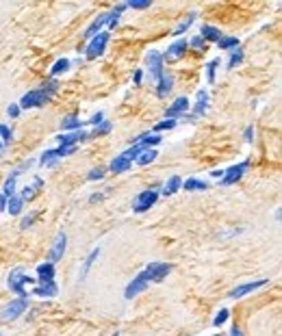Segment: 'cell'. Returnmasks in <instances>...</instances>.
<instances>
[{
	"label": "cell",
	"mask_w": 282,
	"mask_h": 336,
	"mask_svg": "<svg viewBox=\"0 0 282 336\" xmlns=\"http://www.w3.org/2000/svg\"><path fill=\"white\" fill-rule=\"evenodd\" d=\"M65 247H68V234L65 232H59L57 234V239L55 243H52V249H50V256H48V262H59L63 258V254H65Z\"/></svg>",
	"instance_id": "7c38bea8"
},
{
	"label": "cell",
	"mask_w": 282,
	"mask_h": 336,
	"mask_svg": "<svg viewBox=\"0 0 282 336\" xmlns=\"http://www.w3.org/2000/svg\"><path fill=\"white\" fill-rule=\"evenodd\" d=\"M219 65V59H213V61L206 63V81L208 83H215V70H217Z\"/></svg>",
	"instance_id": "f35d334b"
},
{
	"label": "cell",
	"mask_w": 282,
	"mask_h": 336,
	"mask_svg": "<svg viewBox=\"0 0 282 336\" xmlns=\"http://www.w3.org/2000/svg\"><path fill=\"white\" fill-rule=\"evenodd\" d=\"M189 111V100L185 96L182 98H176L174 104H169L167 111H165V117L167 120H176V117H185V113Z\"/></svg>",
	"instance_id": "4fadbf2b"
},
{
	"label": "cell",
	"mask_w": 282,
	"mask_h": 336,
	"mask_svg": "<svg viewBox=\"0 0 282 336\" xmlns=\"http://www.w3.org/2000/svg\"><path fill=\"white\" fill-rule=\"evenodd\" d=\"M211 176H213V178H219V180H221V176H224V169H213Z\"/></svg>",
	"instance_id": "816d5d0a"
},
{
	"label": "cell",
	"mask_w": 282,
	"mask_h": 336,
	"mask_svg": "<svg viewBox=\"0 0 282 336\" xmlns=\"http://www.w3.org/2000/svg\"><path fill=\"white\" fill-rule=\"evenodd\" d=\"M230 336H243V332H241V330H239V327H237V325H234V327H232V330H230Z\"/></svg>",
	"instance_id": "f5cc1de1"
},
{
	"label": "cell",
	"mask_w": 282,
	"mask_h": 336,
	"mask_svg": "<svg viewBox=\"0 0 282 336\" xmlns=\"http://www.w3.org/2000/svg\"><path fill=\"white\" fill-rule=\"evenodd\" d=\"M57 163H59L57 148H55V150H46V152L42 154V159H39V165H44V167H55Z\"/></svg>",
	"instance_id": "83f0119b"
},
{
	"label": "cell",
	"mask_w": 282,
	"mask_h": 336,
	"mask_svg": "<svg viewBox=\"0 0 282 336\" xmlns=\"http://www.w3.org/2000/svg\"><path fill=\"white\" fill-rule=\"evenodd\" d=\"M180 189H182V178H180V176H172L165 184H163V191H161V193L165 195V197H169V195L178 193Z\"/></svg>",
	"instance_id": "ffe728a7"
},
{
	"label": "cell",
	"mask_w": 282,
	"mask_h": 336,
	"mask_svg": "<svg viewBox=\"0 0 282 336\" xmlns=\"http://www.w3.org/2000/svg\"><path fill=\"white\" fill-rule=\"evenodd\" d=\"M72 68V61L70 59H59V61H55L52 63V68H50V76H61V74H65Z\"/></svg>",
	"instance_id": "4316f807"
},
{
	"label": "cell",
	"mask_w": 282,
	"mask_h": 336,
	"mask_svg": "<svg viewBox=\"0 0 282 336\" xmlns=\"http://www.w3.org/2000/svg\"><path fill=\"white\" fill-rule=\"evenodd\" d=\"M146 63H148V68H150V72H152L154 74V78L156 81H159V78L165 74V72H163V55H159V52L156 50H150L148 55H146Z\"/></svg>",
	"instance_id": "5bb4252c"
},
{
	"label": "cell",
	"mask_w": 282,
	"mask_h": 336,
	"mask_svg": "<svg viewBox=\"0 0 282 336\" xmlns=\"http://www.w3.org/2000/svg\"><path fill=\"white\" fill-rule=\"evenodd\" d=\"M22 176V169H16V171H11V176L5 180V184H3V195L5 197H13L16 195V182H18V178Z\"/></svg>",
	"instance_id": "e0dca14e"
},
{
	"label": "cell",
	"mask_w": 282,
	"mask_h": 336,
	"mask_svg": "<svg viewBox=\"0 0 282 336\" xmlns=\"http://www.w3.org/2000/svg\"><path fill=\"white\" fill-rule=\"evenodd\" d=\"M7 200H9V197H5L0 193V210H7Z\"/></svg>",
	"instance_id": "f907efd6"
},
{
	"label": "cell",
	"mask_w": 282,
	"mask_h": 336,
	"mask_svg": "<svg viewBox=\"0 0 282 336\" xmlns=\"http://www.w3.org/2000/svg\"><path fill=\"white\" fill-rule=\"evenodd\" d=\"M3 150H5V146H3V141H0V154H3Z\"/></svg>",
	"instance_id": "db71d44e"
},
{
	"label": "cell",
	"mask_w": 282,
	"mask_h": 336,
	"mask_svg": "<svg viewBox=\"0 0 282 336\" xmlns=\"http://www.w3.org/2000/svg\"><path fill=\"white\" fill-rule=\"evenodd\" d=\"M156 200H159V191H156V189L141 191V193L133 200V210H135V213H146V210H150L154 206Z\"/></svg>",
	"instance_id": "277c9868"
},
{
	"label": "cell",
	"mask_w": 282,
	"mask_h": 336,
	"mask_svg": "<svg viewBox=\"0 0 282 336\" xmlns=\"http://www.w3.org/2000/svg\"><path fill=\"white\" fill-rule=\"evenodd\" d=\"M109 18H111V13H102V16H98L94 22L87 26V31H85V35H83V37L87 39V42H89V39H94L98 33H102V26H107V24H109Z\"/></svg>",
	"instance_id": "9a60e30c"
},
{
	"label": "cell",
	"mask_w": 282,
	"mask_h": 336,
	"mask_svg": "<svg viewBox=\"0 0 282 336\" xmlns=\"http://www.w3.org/2000/svg\"><path fill=\"white\" fill-rule=\"evenodd\" d=\"M44 187V180L42 178H35V180H33V184H26V187L22 189V193H20V197H22V200L26 202V200H33V197H35V193L39 189Z\"/></svg>",
	"instance_id": "603a6c76"
},
{
	"label": "cell",
	"mask_w": 282,
	"mask_h": 336,
	"mask_svg": "<svg viewBox=\"0 0 282 336\" xmlns=\"http://www.w3.org/2000/svg\"><path fill=\"white\" fill-rule=\"evenodd\" d=\"M85 124H87V122H81V117H78V115H68L61 122V128H63V133H74V130H83Z\"/></svg>",
	"instance_id": "d6986e66"
},
{
	"label": "cell",
	"mask_w": 282,
	"mask_h": 336,
	"mask_svg": "<svg viewBox=\"0 0 282 336\" xmlns=\"http://www.w3.org/2000/svg\"><path fill=\"white\" fill-rule=\"evenodd\" d=\"M141 81H143V72L137 70V72H135V85H141Z\"/></svg>",
	"instance_id": "681fc988"
},
{
	"label": "cell",
	"mask_w": 282,
	"mask_h": 336,
	"mask_svg": "<svg viewBox=\"0 0 282 336\" xmlns=\"http://www.w3.org/2000/svg\"><path fill=\"white\" fill-rule=\"evenodd\" d=\"M29 310V299H13L11 304H7L5 308H3V314H0V319L5 321V323H9V321H16V319H20L22 314Z\"/></svg>",
	"instance_id": "3957f363"
},
{
	"label": "cell",
	"mask_w": 282,
	"mask_h": 336,
	"mask_svg": "<svg viewBox=\"0 0 282 336\" xmlns=\"http://www.w3.org/2000/svg\"><path fill=\"white\" fill-rule=\"evenodd\" d=\"M102 122H104V113H102V111H98V113H96L94 117H91V120H89L87 124H91V126H94V128H96V126H98V124H102Z\"/></svg>",
	"instance_id": "f6af8a7d"
},
{
	"label": "cell",
	"mask_w": 282,
	"mask_h": 336,
	"mask_svg": "<svg viewBox=\"0 0 282 336\" xmlns=\"http://www.w3.org/2000/svg\"><path fill=\"white\" fill-rule=\"evenodd\" d=\"M247 167H250V161H241V163H237V165H232L230 169H224V176H221L219 182L224 184V187H230V184L239 182L247 171Z\"/></svg>",
	"instance_id": "52a82bcc"
},
{
	"label": "cell",
	"mask_w": 282,
	"mask_h": 336,
	"mask_svg": "<svg viewBox=\"0 0 282 336\" xmlns=\"http://www.w3.org/2000/svg\"><path fill=\"white\" fill-rule=\"evenodd\" d=\"M206 111H208V91L202 89V91H198V104L193 107V117L204 115Z\"/></svg>",
	"instance_id": "d4e9b609"
},
{
	"label": "cell",
	"mask_w": 282,
	"mask_h": 336,
	"mask_svg": "<svg viewBox=\"0 0 282 336\" xmlns=\"http://www.w3.org/2000/svg\"><path fill=\"white\" fill-rule=\"evenodd\" d=\"M150 5H152V3H150V0H128V3H126V9H148V7Z\"/></svg>",
	"instance_id": "60d3db41"
},
{
	"label": "cell",
	"mask_w": 282,
	"mask_h": 336,
	"mask_svg": "<svg viewBox=\"0 0 282 336\" xmlns=\"http://www.w3.org/2000/svg\"><path fill=\"white\" fill-rule=\"evenodd\" d=\"M22 208H24V200L18 193L7 200V213H9V215H20V213H22Z\"/></svg>",
	"instance_id": "484cf974"
},
{
	"label": "cell",
	"mask_w": 282,
	"mask_h": 336,
	"mask_svg": "<svg viewBox=\"0 0 282 336\" xmlns=\"http://www.w3.org/2000/svg\"><path fill=\"white\" fill-rule=\"evenodd\" d=\"M176 124H178L176 120H167V117H165V120H163V122H159V124H156V126H154V130H156V135H159V133H163V130H172V128H176Z\"/></svg>",
	"instance_id": "ab89813d"
},
{
	"label": "cell",
	"mask_w": 282,
	"mask_h": 336,
	"mask_svg": "<svg viewBox=\"0 0 282 336\" xmlns=\"http://www.w3.org/2000/svg\"><path fill=\"white\" fill-rule=\"evenodd\" d=\"M89 139V133H85V130H74V133H63L57 137L59 146L61 148H76V143L81 141H87Z\"/></svg>",
	"instance_id": "8fae6325"
},
{
	"label": "cell",
	"mask_w": 282,
	"mask_h": 336,
	"mask_svg": "<svg viewBox=\"0 0 282 336\" xmlns=\"http://www.w3.org/2000/svg\"><path fill=\"white\" fill-rule=\"evenodd\" d=\"M143 271L148 273L150 282H163L169 273H172V265H169V262H150Z\"/></svg>",
	"instance_id": "ba28073f"
},
{
	"label": "cell",
	"mask_w": 282,
	"mask_h": 336,
	"mask_svg": "<svg viewBox=\"0 0 282 336\" xmlns=\"http://www.w3.org/2000/svg\"><path fill=\"white\" fill-rule=\"evenodd\" d=\"M156 156H159V152L152 148V150H143V152L137 156V165H141V167H146L150 165V163H154L156 161Z\"/></svg>",
	"instance_id": "4dcf8cb0"
},
{
	"label": "cell",
	"mask_w": 282,
	"mask_h": 336,
	"mask_svg": "<svg viewBox=\"0 0 282 336\" xmlns=\"http://www.w3.org/2000/svg\"><path fill=\"white\" fill-rule=\"evenodd\" d=\"M0 336H3V334H0Z\"/></svg>",
	"instance_id": "11a10c76"
},
{
	"label": "cell",
	"mask_w": 282,
	"mask_h": 336,
	"mask_svg": "<svg viewBox=\"0 0 282 336\" xmlns=\"http://www.w3.org/2000/svg\"><path fill=\"white\" fill-rule=\"evenodd\" d=\"M200 37L204 39V42H219L224 35H221L219 29H215V26H211V24H204L202 31H200Z\"/></svg>",
	"instance_id": "cb8c5ba5"
},
{
	"label": "cell",
	"mask_w": 282,
	"mask_h": 336,
	"mask_svg": "<svg viewBox=\"0 0 282 336\" xmlns=\"http://www.w3.org/2000/svg\"><path fill=\"white\" fill-rule=\"evenodd\" d=\"M109 33H98V35L94 39H89V44H87V48H85V57L89 59H98V57H102L104 55V50H107V44H109Z\"/></svg>",
	"instance_id": "5b68a950"
},
{
	"label": "cell",
	"mask_w": 282,
	"mask_h": 336,
	"mask_svg": "<svg viewBox=\"0 0 282 336\" xmlns=\"http://www.w3.org/2000/svg\"><path fill=\"white\" fill-rule=\"evenodd\" d=\"M185 191H206L208 189V182L206 180H200V178H189V180L182 182Z\"/></svg>",
	"instance_id": "f1b7e54d"
},
{
	"label": "cell",
	"mask_w": 282,
	"mask_h": 336,
	"mask_svg": "<svg viewBox=\"0 0 282 336\" xmlns=\"http://www.w3.org/2000/svg\"><path fill=\"white\" fill-rule=\"evenodd\" d=\"M0 141H3V146H5V148L13 141V133H11V128H9V126H5V124H0Z\"/></svg>",
	"instance_id": "74e56055"
},
{
	"label": "cell",
	"mask_w": 282,
	"mask_h": 336,
	"mask_svg": "<svg viewBox=\"0 0 282 336\" xmlns=\"http://www.w3.org/2000/svg\"><path fill=\"white\" fill-rule=\"evenodd\" d=\"M102 200H104V195H102V193H94V195L89 197V202H91V204H96V202H102Z\"/></svg>",
	"instance_id": "c3c4849f"
},
{
	"label": "cell",
	"mask_w": 282,
	"mask_h": 336,
	"mask_svg": "<svg viewBox=\"0 0 282 336\" xmlns=\"http://www.w3.org/2000/svg\"><path fill=\"white\" fill-rule=\"evenodd\" d=\"M141 152H143V148H141V146H137V143H135V146H130V148L126 150V152H122V156H124L126 161L133 163V161H137V156H139Z\"/></svg>",
	"instance_id": "d590c367"
},
{
	"label": "cell",
	"mask_w": 282,
	"mask_h": 336,
	"mask_svg": "<svg viewBox=\"0 0 282 336\" xmlns=\"http://www.w3.org/2000/svg\"><path fill=\"white\" fill-rule=\"evenodd\" d=\"M228 319H230V310H228V308H221V310H219L217 314H215V319H213V325H215V327H221V325H224Z\"/></svg>",
	"instance_id": "8d00e7d4"
},
{
	"label": "cell",
	"mask_w": 282,
	"mask_h": 336,
	"mask_svg": "<svg viewBox=\"0 0 282 336\" xmlns=\"http://www.w3.org/2000/svg\"><path fill=\"white\" fill-rule=\"evenodd\" d=\"M217 44H219V48H221V50H232V48H239V39H237V37H221Z\"/></svg>",
	"instance_id": "e575fe53"
},
{
	"label": "cell",
	"mask_w": 282,
	"mask_h": 336,
	"mask_svg": "<svg viewBox=\"0 0 282 336\" xmlns=\"http://www.w3.org/2000/svg\"><path fill=\"white\" fill-rule=\"evenodd\" d=\"M111 133V122H102L98 124V126L94 128V133H89V139H94V137H102V135H109ZM87 139V141H89Z\"/></svg>",
	"instance_id": "d6a6232c"
},
{
	"label": "cell",
	"mask_w": 282,
	"mask_h": 336,
	"mask_svg": "<svg viewBox=\"0 0 282 336\" xmlns=\"http://www.w3.org/2000/svg\"><path fill=\"white\" fill-rule=\"evenodd\" d=\"M241 61H243V50H241V48H234V52L230 55V59H228V70H234Z\"/></svg>",
	"instance_id": "836d02e7"
},
{
	"label": "cell",
	"mask_w": 282,
	"mask_h": 336,
	"mask_svg": "<svg viewBox=\"0 0 282 336\" xmlns=\"http://www.w3.org/2000/svg\"><path fill=\"white\" fill-rule=\"evenodd\" d=\"M269 284V280L263 278V280H256V282H245V284H241L237 288H232L230 293H228V297L230 299H241V297H245V295H250L254 291H258V288H263Z\"/></svg>",
	"instance_id": "9c48e42d"
},
{
	"label": "cell",
	"mask_w": 282,
	"mask_h": 336,
	"mask_svg": "<svg viewBox=\"0 0 282 336\" xmlns=\"http://www.w3.org/2000/svg\"><path fill=\"white\" fill-rule=\"evenodd\" d=\"M98 256H100V247H94V249H91V252H89V256H87V258H85V265H83V271H81V280H83L85 275L89 273V269L94 267V262L98 260Z\"/></svg>",
	"instance_id": "f546056e"
},
{
	"label": "cell",
	"mask_w": 282,
	"mask_h": 336,
	"mask_svg": "<svg viewBox=\"0 0 282 336\" xmlns=\"http://www.w3.org/2000/svg\"><path fill=\"white\" fill-rule=\"evenodd\" d=\"M57 91H59L57 81H50V83H46L42 89H33V91H29V94H24L18 107H20V111H22V109H39V107H46V104L52 100V96H55Z\"/></svg>",
	"instance_id": "6da1fadb"
},
{
	"label": "cell",
	"mask_w": 282,
	"mask_h": 336,
	"mask_svg": "<svg viewBox=\"0 0 282 336\" xmlns=\"http://www.w3.org/2000/svg\"><path fill=\"white\" fill-rule=\"evenodd\" d=\"M130 167H133V163L126 161L122 154H120V156H115V159L111 161V165H109V169L113 171V174H126Z\"/></svg>",
	"instance_id": "7402d4cb"
},
{
	"label": "cell",
	"mask_w": 282,
	"mask_h": 336,
	"mask_svg": "<svg viewBox=\"0 0 282 336\" xmlns=\"http://www.w3.org/2000/svg\"><path fill=\"white\" fill-rule=\"evenodd\" d=\"M33 223H35V215H26L24 219H22V223H20V228H22V230H29Z\"/></svg>",
	"instance_id": "ee69618b"
},
{
	"label": "cell",
	"mask_w": 282,
	"mask_h": 336,
	"mask_svg": "<svg viewBox=\"0 0 282 336\" xmlns=\"http://www.w3.org/2000/svg\"><path fill=\"white\" fill-rule=\"evenodd\" d=\"M193 22H195V13H191V16H189V18L185 20V22H180L178 26H176V31H174V37H180L182 33H187V31H189V26H191Z\"/></svg>",
	"instance_id": "1f68e13d"
},
{
	"label": "cell",
	"mask_w": 282,
	"mask_h": 336,
	"mask_svg": "<svg viewBox=\"0 0 282 336\" xmlns=\"http://www.w3.org/2000/svg\"><path fill=\"white\" fill-rule=\"evenodd\" d=\"M252 137H254V126H247V128H245V133H243V139H245L247 143H252V141H254Z\"/></svg>",
	"instance_id": "7dc6e473"
},
{
	"label": "cell",
	"mask_w": 282,
	"mask_h": 336,
	"mask_svg": "<svg viewBox=\"0 0 282 336\" xmlns=\"http://www.w3.org/2000/svg\"><path fill=\"white\" fill-rule=\"evenodd\" d=\"M148 284H150V278H148V273L146 271H141V273H137L133 280L128 282V286H126V291H124V297L126 299H133V297H137L139 293H143L148 288Z\"/></svg>",
	"instance_id": "8992f818"
},
{
	"label": "cell",
	"mask_w": 282,
	"mask_h": 336,
	"mask_svg": "<svg viewBox=\"0 0 282 336\" xmlns=\"http://www.w3.org/2000/svg\"><path fill=\"white\" fill-rule=\"evenodd\" d=\"M57 293H59L57 282H48V284H37L31 295H37V297H55Z\"/></svg>",
	"instance_id": "ac0fdd59"
},
{
	"label": "cell",
	"mask_w": 282,
	"mask_h": 336,
	"mask_svg": "<svg viewBox=\"0 0 282 336\" xmlns=\"http://www.w3.org/2000/svg\"><path fill=\"white\" fill-rule=\"evenodd\" d=\"M189 46H191V48H195V50H204V48H206V42H204V39H202L200 35H195L191 42H189Z\"/></svg>",
	"instance_id": "b9f144b4"
},
{
	"label": "cell",
	"mask_w": 282,
	"mask_h": 336,
	"mask_svg": "<svg viewBox=\"0 0 282 336\" xmlns=\"http://www.w3.org/2000/svg\"><path fill=\"white\" fill-rule=\"evenodd\" d=\"M7 115H9L11 120H16V117L20 115V107H18V104H9V107H7Z\"/></svg>",
	"instance_id": "bcb514c9"
},
{
	"label": "cell",
	"mask_w": 282,
	"mask_h": 336,
	"mask_svg": "<svg viewBox=\"0 0 282 336\" xmlns=\"http://www.w3.org/2000/svg\"><path fill=\"white\" fill-rule=\"evenodd\" d=\"M35 282V278H31L29 273L24 271L22 267H18V269H13V271L9 273V280H7V284H9V288L13 293L18 295L20 299H29V291H26V284H33Z\"/></svg>",
	"instance_id": "7a4b0ae2"
},
{
	"label": "cell",
	"mask_w": 282,
	"mask_h": 336,
	"mask_svg": "<svg viewBox=\"0 0 282 336\" xmlns=\"http://www.w3.org/2000/svg\"><path fill=\"white\" fill-rule=\"evenodd\" d=\"M187 50H189V42H187V39H176V42L167 48L165 55H163V63H174V61H178V59L185 57Z\"/></svg>",
	"instance_id": "30bf717a"
},
{
	"label": "cell",
	"mask_w": 282,
	"mask_h": 336,
	"mask_svg": "<svg viewBox=\"0 0 282 336\" xmlns=\"http://www.w3.org/2000/svg\"><path fill=\"white\" fill-rule=\"evenodd\" d=\"M39 284H48V282H55V265L52 262H42V265L37 267V280Z\"/></svg>",
	"instance_id": "2e32d148"
},
{
	"label": "cell",
	"mask_w": 282,
	"mask_h": 336,
	"mask_svg": "<svg viewBox=\"0 0 282 336\" xmlns=\"http://www.w3.org/2000/svg\"><path fill=\"white\" fill-rule=\"evenodd\" d=\"M156 83H159L156 96H159V98H165V96L169 94V91H172V87H174V76H172V74H163Z\"/></svg>",
	"instance_id": "44dd1931"
},
{
	"label": "cell",
	"mask_w": 282,
	"mask_h": 336,
	"mask_svg": "<svg viewBox=\"0 0 282 336\" xmlns=\"http://www.w3.org/2000/svg\"><path fill=\"white\" fill-rule=\"evenodd\" d=\"M87 178H89V180H102V178H104V169H102V167H98V169H91Z\"/></svg>",
	"instance_id": "7bdbcfd3"
}]
</instances>
